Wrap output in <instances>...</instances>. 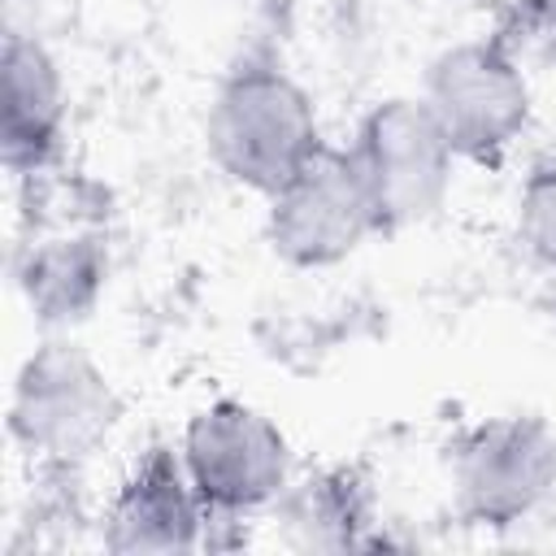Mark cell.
<instances>
[{
    "instance_id": "6da1fadb",
    "label": "cell",
    "mask_w": 556,
    "mask_h": 556,
    "mask_svg": "<svg viewBox=\"0 0 556 556\" xmlns=\"http://www.w3.org/2000/svg\"><path fill=\"white\" fill-rule=\"evenodd\" d=\"M213 165L256 195H274L326 143L313 96L269 56L239 61L213 91L204 117Z\"/></svg>"
},
{
    "instance_id": "7a4b0ae2",
    "label": "cell",
    "mask_w": 556,
    "mask_h": 556,
    "mask_svg": "<svg viewBox=\"0 0 556 556\" xmlns=\"http://www.w3.org/2000/svg\"><path fill=\"white\" fill-rule=\"evenodd\" d=\"M122 404L104 369L74 343L48 339L17 369L9 430L17 447L43 465L87 460L117 426Z\"/></svg>"
},
{
    "instance_id": "3957f363",
    "label": "cell",
    "mask_w": 556,
    "mask_h": 556,
    "mask_svg": "<svg viewBox=\"0 0 556 556\" xmlns=\"http://www.w3.org/2000/svg\"><path fill=\"white\" fill-rule=\"evenodd\" d=\"M348 152L365 178L382 235L434 217L452 191L456 152L421 96L378 100L361 117Z\"/></svg>"
},
{
    "instance_id": "277c9868",
    "label": "cell",
    "mask_w": 556,
    "mask_h": 556,
    "mask_svg": "<svg viewBox=\"0 0 556 556\" xmlns=\"http://www.w3.org/2000/svg\"><path fill=\"white\" fill-rule=\"evenodd\" d=\"M452 152L478 165L500 161L530 126V83L500 39H465L443 48L421 91Z\"/></svg>"
},
{
    "instance_id": "5b68a950",
    "label": "cell",
    "mask_w": 556,
    "mask_h": 556,
    "mask_svg": "<svg viewBox=\"0 0 556 556\" xmlns=\"http://www.w3.org/2000/svg\"><path fill=\"white\" fill-rule=\"evenodd\" d=\"M382 235L365 178L348 148L321 143L304 169H295L265 208V239L278 261L295 269H326L361 252Z\"/></svg>"
},
{
    "instance_id": "8992f818",
    "label": "cell",
    "mask_w": 556,
    "mask_h": 556,
    "mask_svg": "<svg viewBox=\"0 0 556 556\" xmlns=\"http://www.w3.org/2000/svg\"><path fill=\"white\" fill-rule=\"evenodd\" d=\"M182 469L213 517H243L274 504L291 478L287 434L252 404L213 400L182 430Z\"/></svg>"
},
{
    "instance_id": "52a82bcc",
    "label": "cell",
    "mask_w": 556,
    "mask_h": 556,
    "mask_svg": "<svg viewBox=\"0 0 556 556\" xmlns=\"http://www.w3.org/2000/svg\"><path fill=\"white\" fill-rule=\"evenodd\" d=\"M452 486L473 526L508 530L556 491V434L534 417L482 421L456 447Z\"/></svg>"
},
{
    "instance_id": "ba28073f",
    "label": "cell",
    "mask_w": 556,
    "mask_h": 556,
    "mask_svg": "<svg viewBox=\"0 0 556 556\" xmlns=\"http://www.w3.org/2000/svg\"><path fill=\"white\" fill-rule=\"evenodd\" d=\"M65 139V78L56 56L26 30L0 48V156L9 174H48Z\"/></svg>"
},
{
    "instance_id": "9c48e42d",
    "label": "cell",
    "mask_w": 556,
    "mask_h": 556,
    "mask_svg": "<svg viewBox=\"0 0 556 556\" xmlns=\"http://www.w3.org/2000/svg\"><path fill=\"white\" fill-rule=\"evenodd\" d=\"M213 513L195 495L182 456L152 447L117 486L104 517L109 552H191Z\"/></svg>"
},
{
    "instance_id": "30bf717a",
    "label": "cell",
    "mask_w": 556,
    "mask_h": 556,
    "mask_svg": "<svg viewBox=\"0 0 556 556\" xmlns=\"http://www.w3.org/2000/svg\"><path fill=\"white\" fill-rule=\"evenodd\" d=\"M17 287L30 313L48 326L83 321L109 274V248L96 226H52L35 217V230L17 243Z\"/></svg>"
},
{
    "instance_id": "8fae6325",
    "label": "cell",
    "mask_w": 556,
    "mask_h": 556,
    "mask_svg": "<svg viewBox=\"0 0 556 556\" xmlns=\"http://www.w3.org/2000/svg\"><path fill=\"white\" fill-rule=\"evenodd\" d=\"M517 226L526 248L556 269V161H539L517 195Z\"/></svg>"
},
{
    "instance_id": "7c38bea8",
    "label": "cell",
    "mask_w": 556,
    "mask_h": 556,
    "mask_svg": "<svg viewBox=\"0 0 556 556\" xmlns=\"http://www.w3.org/2000/svg\"><path fill=\"white\" fill-rule=\"evenodd\" d=\"M365 508L361 500H352V482L348 478H326V482H308V491L295 500V521L308 526V543H321V530H339V547L361 543L352 534V526H361Z\"/></svg>"
},
{
    "instance_id": "4fadbf2b",
    "label": "cell",
    "mask_w": 556,
    "mask_h": 556,
    "mask_svg": "<svg viewBox=\"0 0 556 556\" xmlns=\"http://www.w3.org/2000/svg\"><path fill=\"white\" fill-rule=\"evenodd\" d=\"M526 13H530V22L539 26V35L556 52V0H526Z\"/></svg>"
}]
</instances>
